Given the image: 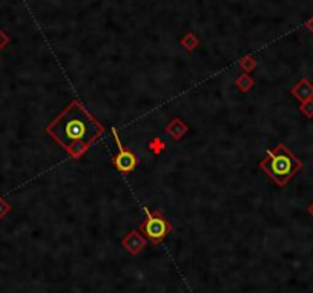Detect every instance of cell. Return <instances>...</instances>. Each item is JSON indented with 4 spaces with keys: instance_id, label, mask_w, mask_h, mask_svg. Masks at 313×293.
<instances>
[{
    "instance_id": "cell-5",
    "label": "cell",
    "mask_w": 313,
    "mask_h": 293,
    "mask_svg": "<svg viewBox=\"0 0 313 293\" xmlns=\"http://www.w3.org/2000/svg\"><path fill=\"white\" fill-rule=\"evenodd\" d=\"M290 94L295 98H298L301 103L305 100H310V98H313V83H310L307 78H302L290 89Z\"/></svg>"
},
{
    "instance_id": "cell-6",
    "label": "cell",
    "mask_w": 313,
    "mask_h": 293,
    "mask_svg": "<svg viewBox=\"0 0 313 293\" xmlns=\"http://www.w3.org/2000/svg\"><path fill=\"white\" fill-rule=\"evenodd\" d=\"M144 238L141 236V233L138 232H129L124 238H123V245L130 252V253H138L143 247H144Z\"/></svg>"
},
{
    "instance_id": "cell-2",
    "label": "cell",
    "mask_w": 313,
    "mask_h": 293,
    "mask_svg": "<svg viewBox=\"0 0 313 293\" xmlns=\"http://www.w3.org/2000/svg\"><path fill=\"white\" fill-rule=\"evenodd\" d=\"M301 169L302 161L292 153L284 143H279L275 149L269 150L259 163V170L270 176L279 187H284Z\"/></svg>"
},
{
    "instance_id": "cell-9",
    "label": "cell",
    "mask_w": 313,
    "mask_h": 293,
    "mask_svg": "<svg viewBox=\"0 0 313 293\" xmlns=\"http://www.w3.org/2000/svg\"><path fill=\"white\" fill-rule=\"evenodd\" d=\"M299 110H301L305 117L313 118V98L302 101V103L299 104Z\"/></svg>"
},
{
    "instance_id": "cell-12",
    "label": "cell",
    "mask_w": 313,
    "mask_h": 293,
    "mask_svg": "<svg viewBox=\"0 0 313 293\" xmlns=\"http://www.w3.org/2000/svg\"><path fill=\"white\" fill-rule=\"evenodd\" d=\"M255 66H256V63H255L250 57H247V58H244V60L241 61V67L245 69V71H252Z\"/></svg>"
},
{
    "instance_id": "cell-7",
    "label": "cell",
    "mask_w": 313,
    "mask_h": 293,
    "mask_svg": "<svg viewBox=\"0 0 313 293\" xmlns=\"http://www.w3.org/2000/svg\"><path fill=\"white\" fill-rule=\"evenodd\" d=\"M187 130H189V126L181 118H172L170 123L164 129V132L169 133L173 140H181L186 135Z\"/></svg>"
},
{
    "instance_id": "cell-3",
    "label": "cell",
    "mask_w": 313,
    "mask_h": 293,
    "mask_svg": "<svg viewBox=\"0 0 313 293\" xmlns=\"http://www.w3.org/2000/svg\"><path fill=\"white\" fill-rule=\"evenodd\" d=\"M144 213L146 221L141 224V229L150 241L160 242L172 230V224L161 215V212H150L147 207H144Z\"/></svg>"
},
{
    "instance_id": "cell-4",
    "label": "cell",
    "mask_w": 313,
    "mask_h": 293,
    "mask_svg": "<svg viewBox=\"0 0 313 293\" xmlns=\"http://www.w3.org/2000/svg\"><path fill=\"white\" fill-rule=\"evenodd\" d=\"M110 130H112V135H114L115 143H117V147H118V153L112 158V161H114L117 170H120L121 173H129V172H132V170L135 169V166H137V156H135V153H133L132 150H126V149L121 146V141H120V138H118L117 129H115L114 126L110 127Z\"/></svg>"
},
{
    "instance_id": "cell-1",
    "label": "cell",
    "mask_w": 313,
    "mask_h": 293,
    "mask_svg": "<svg viewBox=\"0 0 313 293\" xmlns=\"http://www.w3.org/2000/svg\"><path fill=\"white\" fill-rule=\"evenodd\" d=\"M46 133L78 160L103 135V124L78 100H72L48 126Z\"/></svg>"
},
{
    "instance_id": "cell-15",
    "label": "cell",
    "mask_w": 313,
    "mask_h": 293,
    "mask_svg": "<svg viewBox=\"0 0 313 293\" xmlns=\"http://www.w3.org/2000/svg\"><path fill=\"white\" fill-rule=\"evenodd\" d=\"M308 213L313 216V202H310V204H308Z\"/></svg>"
},
{
    "instance_id": "cell-8",
    "label": "cell",
    "mask_w": 313,
    "mask_h": 293,
    "mask_svg": "<svg viewBox=\"0 0 313 293\" xmlns=\"http://www.w3.org/2000/svg\"><path fill=\"white\" fill-rule=\"evenodd\" d=\"M235 84L238 86V89L241 91V92H249L252 87H253V80H252V77L250 75H247V74H242V75H239L238 78H236V81H235Z\"/></svg>"
},
{
    "instance_id": "cell-11",
    "label": "cell",
    "mask_w": 313,
    "mask_h": 293,
    "mask_svg": "<svg viewBox=\"0 0 313 293\" xmlns=\"http://www.w3.org/2000/svg\"><path fill=\"white\" fill-rule=\"evenodd\" d=\"M9 210H11V204L6 202V199H3V198L0 196V219H2Z\"/></svg>"
},
{
    "instance_id": "cell-14",
    "label": "cell",
    "mask_w": 313,
    "mask_h": 293,
    "mask_svg": "<svg viewBox=\"0 0 313 293\" xmlns=\"http://www.w3.org/2000/svg\"><path fill=\"white\" fill-rule=\"evenodd\" d=\"M307 28L313 32V18H310V20L307 21Z\"/></svg>"
},
{
    "instance_id": "cell-10",
    "label": "cell",
    "mask_w": 313,
    "mask_h": 293,
    "mask_svg": "<svg viewBox=\"0 0 313 293\" xmlns=\"http://www.w3.org/2000/svg\"><path fill=\"white\" fill-rule=\"evenodd\" d=\"M149 147H150V150H152L153 153H160V152H163V150H164L166 144L163 143V140H161V138H155V140H152V141H150Z\"/></svg>"
},
{
    "instance_id": "cell-13",
    "label": "cell",
    "mask_w": 313,
    "mask_h": 293,
    "mask_svg": "<svg viewBox=\"0 0 313 293\" xmlns=\"http://www.w3.org/2000/svg\"><path fill=\"white\" fill-rule=\"evenodd\" d=\"M6 43H8V37H6V35H5V34L0 31V49H2V48L6 44Z\"/></svg>"
}]
</instances>
